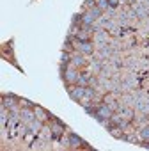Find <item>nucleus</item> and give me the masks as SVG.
Returning a JSON list of instances; mask_svg holds the SVG:
<instances>
[{"mask_svg":"<svg viewBox=\"0 0 149 151\" xmlns=\"http://www.w3.org/2000/svg\"><path fill=\"white\" fill-rule=\"evenodd\" d=\"M100 16H101V9H100V7H92V9H89V11L82 16V23H84V25H92Z\"/></svg>","mask_w":149,"mask_h":151,"instance_id":"obj_1","label":"nucleus"},{"mask_svg":"<svg viewBox=\"0 0 149 151\" xmlns=\"http://www.w3.org/2000/svg\"><path fill=\"white\" fill-rule=\"evenodd\" d=\"M112 116H114V110L105 103V105H101V107H98L96 109V114H94V117L98 119V121H101V119H112Z\"/></svg>","mask_w":149,"mask_h":151,"instance_id":"obj_2","label":"nucleus"},{"mask_svg":"<svg viewBox=\"0 0 149 151\" xmlns=\"http://www.w3.org/2000/svg\"><path fill=\"white\" fill-rule=\"evenodd\" d=\"M94 43H96L100 48L107 46V45H108V34H107L105 30H98V32L94 34Z\"/></svg>","mask_w":149,"mask_h":151,"instance_id":"obj_3","label":"nucleus"},{"mask_svg":"<svg viewBox=\"0 0 149 151\" xmlns=\"http://www.w3.org/2000/svg\"><path fill=\"white\" fill-rule=\"evenodd\" d=\"M85 93H87V87L85 86H78V87H74V89H71V98L73 100H77V101H80V100H84L85 98Z\"/></svg>","mask_w":149,"mask_h":151,"instance_id":"obj_4","label":"nucleus"},{"mask_svg":"<svg viewBox=\"0 0 149 151\" xmlns=\"http://www.w3.org/2000/svg\"><path fill=\"white\" fill-rule=\"evenodd\" d=\"M20 119L29 126V124L36 119V112H32V110H29V109H23V110L20 112Z\"/></svg>","mask_w":149,"mask_h":151,"instance_id":"obj_5","label":"nucleus"},{"mask_svg":"<svg viewBox=\"0 0 149 151\" xmlns=\"http://www.w3.org/2000/svg\"><path fill=\"white\" fill-rule=\"evenodd\" d=\"M78 75H80V73L74 69V68H67L66 73H64V78H66V82L73 84V82H77V80H78Z\"/></svg>","mask_w":149,"mask_h":151,"instance_id":"obj_6","label":"nucleus"},{"mask_svg":"<svg viewBox=\"0 0 149 151\" xmlns=\"http://www.w3.org/2000/svg\"><path fill=\"white\" fill-rule=\"evenodd\" d=\"M133 13H135V16H138V18H144V16H147V13H149V7H144V6H142V2L138 0L137 4H133Z\"/></svg>","mask_w":149,"mask_h":151,"instance_id":"obj_7","label":"nucleus"},{"mask_svg":"<svg viewBox=\"0 0 149 151\" xmlns=\"http://www.w3.org/2000/svg\"><path fill=\"white\" fill-rule=\"evenodd\" d=\"M78 52L84 53V55H91V53L94 52V46H92V43H89V41H80V43H78Z\"/></svg>","mask_w":149,"mask_h":151,"instance_id":"obj_8","label":"nucleus"},{"mask_svg":"<svg viewBox=\"0 0 149 151\" xmlns=\"http://www.w3.org/2000/svg\"><path fill=\"white\" fill-rule=\"evenodd\" d=\"M85 62H87V59H85V55L80 53V52H78V53H74V55L71 57V64H73L74 68H80V66H84Z\"/></svg>","mask_w":149,"mask_h":151,"instance_id":"obj_9","label":"nucleus"},{"mask_svg":"<svg viewBox=\"0 0 149 151\" xmlns=\"http://www.w3.org/2000/svg\"><path fill=\"white\" fill-rule=\"evenodd\" d=\"M119 116H121L124 121H131V119H133V110H131V109L122 107V109H119Z\"/></svg>","mask_w":149,"mask_h":151,"instance_id":"obj_10","label":"nucleus"},{"mask_svg":"<svg viewBox=\"0 0 149 151\" xmlns=\"http://www.w3.org/2000/svg\"><path fill=\"white\" fill-rule=\"evenodd\" d=\"M77 82H78V86H85V87H87L89 82H91V75H89V73H82V75H78V80H77Z\"/></svg>","mask_w":149,"mask_h":151,"instance_id":"obj_11","label":"nucleus"},{"mask_svg":"<svg viewBox=\"0 0 149 151\" xmlns=\"http://www.w3.org/2000/svg\"><path fill=\"white\" fill-rule=\"evenodd\" d=\"M69 144H71L73 147H78V146H80V144H84V142H82V139H80L78 135L71 133V135H69Z\"/></svg>","mask_w":149,"mask_h":151,"instance_id":"obj_12","label":"nucleus"},{"mask_svg":"<svg viewBox=\"0 0 149 151\" xmlns=\"http://www.w3.org/2000/svg\"><path fill=\"white\" fill-rule=\"evenodd\" d=\"M41 126H43V124H41V119H34V121H32V123L29 124L30 132H34V133H37V132L41 130Z\"/></svg>","mask_w":149,"mask_h":151,"instance_id":"obj_13","label":"nucleus"},{"mask_svg":"<svg viewBox=\"0 0 149 151\" xmlns=\"http://www.w3.org/2000/svg\"><path fill=\"white\" fill-rule=\"evenodd\" d=\"M62 130H64V126H62L60 123H53V124H52V128H50V132H52L53 135H57V137L62 133Z\"/></svg>","mask_w":149,"mask_h":151,"instance_id":"obj_14","label":"nucleus"},{"mask_svg":"<svg viewBox=\"0 0 149 151\" xmlns=\"http://www.w3.org/2000/svg\"><path fill=\"white\" fill-rule=\"evenodd\" d=\"M105 101H107V105H108V107H110L112 110H117V109H119L117 101H115V100H114L112 96H107V98H105Z\"/></svg>","mask_w":149,"mask_h":151,"instance_id":"obj_15","label":"nucleus"},{"mask_svg":"<svg viewBox=\"0 0 149 151\" xmlns=\"http://www.w3.org/2000/svg\"><path fill=\"white\" fill-rule=\"evenodd\" d=\"M96 7H100L101 11H108L110 9V4H108V0H98Z\"/></svg>","mask_w":149,"mask_h":151,"instance_id":"obj_16","label":"nucleus"},{"mask_svg":"<svg viewBox=\"0 0 149 151\" xmlns=\"http://www.w3.org/2000/svg\"><path fill=\"white\" fill-rule=\"evenodd\" d=\"M140 139L142 140H149V126L140 128Z\"/></svg>","mask_w":149,"mask_h":151,"instance_id":"obj_17","label":"nucleus"},{"mask_svg":"<svg viewBox=\"0 0 149 151\" xmlns=\"http://www.w3.org/2000/svg\"><path fill=\"white\" fill-rule=\"evenodd\" d=\"M36 117H37V119H43V121H44V119H46L48 116H46V112H44L43 109H39V107H37V109H36Z\"/></svg>","mask_w":149,"mask_h":151,"instance_id":"obj_18","label":"nucleus"},{"mask_svg":"<svg viewBox=\"0 0 149 151\" xmlns=\"http://www.w3.org/2000/svg\"><path fill=\"white\" fill-rule=\"evenodd\" d=\"M67 60H71V55H69L67 52H62V55H60V62L64 64V62H67Z\"/></svg>","mask_w":149,"mask_h":151,"instance_id":"obj_19","label":"nucleus"},{"mask_svg":"<svg viewBox=\"0 0 149 151\" xmlns=\"http://www.w3.org/2000/svg\"><path fill=\"white\" fill-rule=\"evenodd\" d=\"M119 130H121V128H110V133H112V135H114V137H122V135H121V132H119Z\"/></svg>","mask_w":149,"mask_h":151,"instance_id":"obj_20","label":"nucleus"},{"mask_svg":"<svg viewBox=\"0 0 149 151\" xmlns=\"http://www.w3.org/2000/svg\"><path fill=\"white\" fill-rule=\"evenodd\" d=\"M78 39H82V41H87V32H78Z\"/></svg>","mask_w":149,"mask_h":151,"instance_id":"obj_21","label":"nucleus"},{"mask_svg":"<svg viewBox=\"0 0 149 151\" xmlns=\"http://www.w3.org/2000/svg\"><path fill=\"white\" fill-rule=\"evenodd\" d=\"M108 4H110V7H115L119 4V0H108Z\"/></svg>","mask_w":149,"mask_h":151,"instance_id":"obj_22","label":"nucleus"},{"mask_svg":"<svg viewBox=\"0 0 149 151\" xmlns=\"http://www.w3.org/2000/svg\"><path fill=\"white\" fill-rule=\"evenodd\" d=\"M145 6H147V7H149V2H147V4H145Z\"/></svg>","mask_w":149,"mask_h":151,"instance_id":"obj_23","label":"nucleus"}]
</instances>
